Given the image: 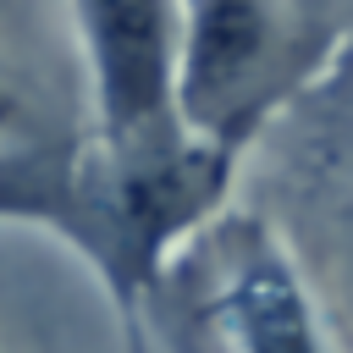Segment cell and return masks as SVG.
I'll return each instance as SVG.
<instances>
[{"mask_svg":"<svg viewBox=\"0 0 353 353\" xmlns=\"http://www.w3.org/2000/svg\"><path fill=\"white\" fill-rule=\"evenodd\" d=\"M353 39V6H182L176 105L199 143L237 160L287 121Z\"/></svg>","mask_w":353,"mask_h":353,"instance_id":"2","label":"cell"},{"mask_svg":"<svg viewBox=\"0 0 353 353\" xmlns=\"http://www.w3.org/2000/svg\"><path fill=\"white\" fill-rule=\"evenodd\" d=\"M6 11V6H0ZM77 127L72 121H61L44 99H28V88L6 72V61H0V138H72Z\"/></svg>","mask_w":353,"mask_h":353,"instance_id":"7","label":"cell"},{"mask_svg":"<svg viewBox=\"0 0 353 353\" xmlns=\"http://www.w3.org/2000/svg\"><path fill=\"white\" fill-rule=\"evenodd\" d=\"M232 176L237 160L215 154L193 132L160 143H99L83 132L61 243H72L110 292L132 353H149V309L182 248L226 215Z\"/></svg>","mask_w":353,"mask_h":353,"instance_id":"1","label":"cell"},{"mask_svg":"<svg viewBox=\"0 0 353 353\" xmlns=\"http://www.w3.org/2000/svg\"><path fill=\"white\" fill-rule=\"evenodd\" d=\"M149 331L171 353H336L298 259L248 210H226L182 248Z\"/></svg>","mask_w":353,"mask_h":353,"instance_id":"3","label":"cell"},{"mask_svg":"<svg viewBox=\"0 0 353 353\" xmlns=\"http://www.w3.org/2000/svg\"><path fill=\"white\" fill-rule=\"evenodd\" d=\"M287 127L298 132V143H309L320 176H353V39L325 72V83L281 121V132Z\"/></svg>","mask_w":353,"mask_h":353,"instance_id":"6","label":"cell"},{"mask_svg":"<svg viewBox=\"0 0 353 353\" xmlns=\"http://www.w3.org/2000/svg\"><path fill=\"white\" fill-rule=\"evenodd\" d=\"M72 138H0V221H33L44 232H66L72 221V171H77Z\"/></svg>","mask_w":353,"mask_h":353,"instance_id":"5","label":"cell"},{"mask_svg":"<svg viewBox=\"0 0 353 353\" xmlns=\"http://www.w3.org/2000/svg\"><path fill=\"white\" fill-rule=\"evenodd\" d=\"M66 28L83 44L88 72V138L99 143H160L188 138L176 105L182 66V6L110 0L66 6Z\"/></svg>","mask_w":353,"mask_h":353,"instance_id":"4","label":"cell"}]
</instances>
